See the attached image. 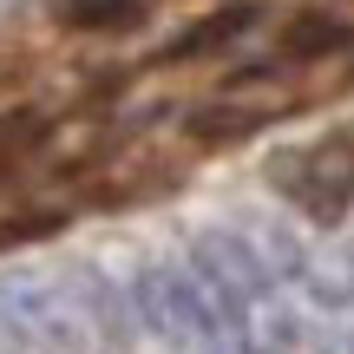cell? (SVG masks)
Wrapping results in <instances>:
<instances>
[{
    "mask_svg": "<svg viewBox=\"0 0 354 354\" xmlns=\"http://www.w3.org/2000/svg\"><path fill=\"white\" fill-rule=\"evenodd\" d=\"M348 46H354V26L342 13H322V7L295 13V20L282 26V39H276L282 59H335V53H348Z\"/></svg>",
    "mask_w": 354,
    "mask_h": 354,
    "instance_id": "3957f363",
    "label": "cell"
},
{
    "mask_svg": "<svg viewBox=\"0 0 354 354\" xmlns=\"http://www.w3.org/2000/svg\"><path fill=\"white\" fill-rule=\"evenodd\" d=\"M256 125H263V112H230V118L203 112V118H190V138H203V145H230V138H243V131H256Z\"/></svg>",
    "mask_w": 354,
    "mask_h": 354,
    "instance_id": "5b68a950",
    "label": "cell"
},
{
    "mask_svg": "<svg viewBox=\"0 0 354 354\" xmlns=\"http://www.w3.org/2000/svg\"><path fill=\"white\" fill-rule=\"evenodd\" d=\"M295 165H308V177H282V190H289L308 216L335 223V216L348 210V197H354V151L342 138H328V145H315L308 158H295Z\"/></svg>",
    "mask_w": 354,
    "mask_h": 354,
    "instance_id": "6da1fadb",
    "label": "cell"
},
{
    "mask_svg": "<svg viewBox=\"0 0 354 354\" xmlns=\"http://www.w3.org/2000/svg\"><path fill=\"white\" fill-rule=\"evenodd\" d=\"M256 0H230V7H216V13H203V20H190L184 33L171 39L165 53H158V66H190V59H210V53H223V46H236L243 33L256 26Z\"/></svg>",
    "mask_w": 354,
    "mask_h": 354,
    "instance_id": "7a4b0ae2",
    "label": "cell"
},
{
    "mask_svg": "<svg viewBox=\"0 0 354 354\" xmlns=\"http://www.w3.org/2000/svg\"><path fill=\"white\" fill-rule=\"evenodd\" d=\"M59 20L73 33H138L145 0H59Z\"/></svg>",
    "mask_w": 354,
    "mask_h": 354,
    "instance_id": "277c9868",
    "label": "cell"
}]
</instances>
